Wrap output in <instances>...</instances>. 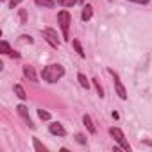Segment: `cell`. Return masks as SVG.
<instances>
[{
	"label": "cell",
	"mask_w": 152,
	"mask_h": 152,
	"mask_svg": "<svg viewBox=\"0 0 152 152\" xmlns=\"http://www.w3.org/2000/svg\"><path fill=\"white\" fill-rule=\"evenodd\" d=\"M127 2H134V4H148V0H127Z\"/></svg>",
	"instance_id": "23"
},
{
	"label": "cell",
	"mask_w": 152,
	"mask_h": 152,
	"mask_svg": "<svg viewBox=\"0 0 152 152\" xmlns=\"http://www.w3.org/2000/svg\"><path fill=\"white\" fill-rule=\"evenodd\" d=\"M72 43H73V48H75V52H77L81 57H86V54H84V50H83V47H81V41H79V39H73Z\"/></svg>",
	"instance_id": "14"
},
{
	"label": "cell",
	"mask_w": 152,
	"mask_h": 152,
	"mask_svg": "<svg viewBox=\"0 0 152 152\" xmlns=\"http://www.w3.org/2000/svg\"><path fill=\"white\" fill-rule=\"evenodd\" d=\"M15 93H16V97H18V99H22V100H25V99H27V93H25V90H23V86H22V84H16V86H15Z\"/></svg>",
	"instance_id": "11"
},
{
	"label": "cell",
	"mask_w": 152,
	"mask_h": 152,
	"mask_svg": "<svg viewBox=\"0 0 152 152\" xmlns=\"http://www.w3.org/2000/svg\"><path fill=\"white\" fill-rule=\"evenodd\" d=\"M34 2H36V6H43V7H48V9H52L56 6L54 0H34Z\"/></svg>",
	"instance_id": "13"
},
{
	"label": "cell",
	"mask_w": 152,
	"mask_h": 152,
	"mask_svg": "<svg viewBox=\"0 0 152 152\" xmlns=\"http://www.w3.org/2000/svg\"><path fill=\"white\" fill-rule=\"evenodd\" d=\"M20 2H23V0H11V2H9V9H15Z\"/></svg>",
	"instance_id": "21"
},
{
	"label": "cell",
	"mask_w": 152,
	"mask_h": 152,
	"mask_svg": "<svg viewBox=\"0 0 152 152\" xmlns=\"http://www.w3.org/2000/svg\"><path fill=\"white\" fill-rule=\"evenodd\" d=\"M57 22H59L61 31H63V38H64V41H68V39H70V32H68V29H70V23H72V16H70V13H68V11H59V15H57Z\"/></svg>",
	"instance_id": "2"
},
{
	"label": "cell",
	"mask_w": 152,
	"mask_h": 152,
	"mask_svg": "<svg viewBox=\"0 0 152 152\" xmlns=\"http://www.w3.org/2000/svg\"><path fill=\"white\" fill-rule=\"evenodd\" d=\"M23 73H25V77L29 79V81H38V75H36V72H34V66H29V64H25L23 66Z\"/></svg>",
	"instance_id": "8"
},
{
	"label": "cell",
	"mask_w": 152,
	"mask_h": 152,
	"mask_svg": "<svg viewBox=\"0 0 152 152\" xmlns=\"http://www.w3.org/2000/svg\"><path fill=\"white\" fill-rule=\"evenodd\" d=\"M91 15H93V7H91V6L83 7V15H81V18H83L84 22H88V20L91 18Z\"/></svg>",
	"instance_id": "10"
},
{
	"label": "cell",
	"mask_w": 152,
	"mask_h": 152,
	"mask_svg": "<svg viewBox=\"0 0 152 152\" xmlns=\"http://www.w3.org/2000/svg\"><path fill=\"white\" fill-rule=\"evenodd\" d=\"M77 79H79V84H81L83 88L90 90V81L86 79V75H84V73H77Z\"/></svg>",
	"instance_id": "12"
},
{
	"label": "cell",
	"mask_w": 152,
	"mask_h": 152,
	"mask_svg": "<svg viewBox=\"0 0 152 152\" xmlns=\"http://www.w3.org/2000/svg\"><path fill=\"white\" fill-rule=\"evenodd\" d=\"M43 38L54 47V48H57L59 47V39H57V32L54 31V29H45L43 31Z\"/></svg>",
	"instance_id": "5"
},
{
	"label": "cell",
	"mask_w": 152,
	"mask_h": 152,
	"mask_svg": "<svg viewBox=\"0 0 152 152\" xmlns=\"http://www.w3.org/2000/svg\"><path fill=\"white\" fill-rule=\"evenodd\" d=\"M38 116L41 120H50V113L48 111H43V109H38Z\"/></svg>",
	"instance_id": "19"
},
{
	"label": "cell",
	"mask_w": 152,
	"mask_h": 152,
	"mask_svg": "<svg viewBox=\"0 0 152 152\" xmlns=\"http://www.w3.org/2000/svg\"><path fill=\"white\" fill-rule=\"evenodd\" d=\"M77 0H57V4L61 6V7H72Z\"/></svg>",
	"instance_id": "16"
},
{
	"label": "cell",
	"mask_w": 152,
	"mask_h": 152,
	"mask_svg": "<svg viewBox=\"0 0 152 152\" xmlns=\"http://www.w3.org/2000/svg\"><path fill=\"white\" fill-rule=\"evenodd\" d=\"M111 116H113V118H115V120H118V116H120V115H118V113H116V111H113V113H111Z\"/></svg>",
	"instance_id": "24"
},
{
	"label": "cell",
	"mask_w": 152,
	"mask_h": 152,
	"mask_svg": "<svg viewBox=\"0 0 152 152\" xmlns=\"http://www.w3.org/2000/svg\"><path fill=\"white\" fill-rule=\"evenodd\" d=\"M41 75H43V79L47 83H57L64 75V66H61V64H48V66L43 68Z\"/></svg>",
	"instance_id": "1"
},
{
	"label": "cell",
	"mask_w": 152,
	"mask_h": 152,
	"mask_svg": "<svg viewBox=\"0 0 152 152\" xmlns=\"http://www.w3.org/2000/svg\"><path fill=\"white\" fill-rule=\"evenodd\" d=\"M109 134L116 140V143H118L124 150H131V145H129V141L125 140V134L122 132V129H118V127H111V129H109Z\"/></svg>",
	"instance_id": "3"
},
{
	"label": "cell",
	"mask_w": 152,
	"mask_h": 152,
	"mask_svg": "<svg viewBox=\"0 0 152 152\" xmlns=\"http://www.w3.org/2000/svg\"><path fill=\"white\" fill-rule=\"evenodd\" d=\"M48 131H50L54 136H66V131H64V127H63L61 124H50Z\"/></svg>",
	"instance_id": "7"
},
{
	"label": "cell",
	"mask_w": 152,
	"mask_h": 152,
	"mask_svg": "<svg viewBox=\"0 0 152 152\" xmlns=\"http://www.w3.org/2000/svg\"><path fill=\"white\" fill-rule=\"evenodd\" d=\"M93 86L97 88V93H99V97L102 99V97H104V90H102V86H100V83H99L97 79H93Z\"/></svg>",
	"instance_id": "18"
},
{
	"label": "cell",
	"mask_w": 152,
	"mask_h": 152,
	"mask_svg": "<svg viewBox=\"0 0 152 152\" xmlns=\"http://www.w3.org/2000/svg\"><path fill=\"white\" fill-rule=\"evenodd\" d=\"M75 140H77V143H81V145H84V143H86L84 134H77V136H75Z\"/></svg>",
	"instance_id": "20"
},
{
	"label": "cell",
	"mask_w": 152,
	"mask_h": 152,
	"mask_svg": "<svg viewBox=\"0 0 152 152\" xmlns=\"http://www.w3.org/2000/svg\"><path fill=\"white\" fill-rule=\"evenodd\" d=\"M143 143L148 145V147H152V140H143Z\"/></svg>",
	"instance_id": "25"
},
{
	"label": "cell",
	"mask_w": 152,
	"mask_h": 152,
	"mask_svg": "<svg viewBox=\"0 0 152 152\" xmlns=\"http://www.w3.org/2000/svg\"><path fill=\"white\" fill-rule=\"evenodd\" d=\"M0 48H2V54H11V52H13L7 41H2V43H0Z\"/></svg>",
	"instance_id": "17"
},
{
	"label": "cell",
	"mask_w": 152,
	"mask_h": 152,
	"mask_svg": "<svg viewBox=\"0 0 152 152\" xmlns=\"http://www.w3.org/2000/svg\"><path fill=\"white\" fill-rule=\"evenodd\" d=\"M20 20H22V23H27V15L23 9H20Z\"/></svg>",
	"instance_id": "22"
},
{
	"label": "cell",
	"mask_w": 152,
	"mask_h": 152,
	"mask_svg": "<svg viewBox=\"0 0 152 152\" xmlns=\"http://www.w3.org/2000/svg\"><path fill=\"white\" fill-rule=\"evenodd\" d=\"M16 111H18V115H20V116L25 120V124H27V125L32 129V127H34V124H32V120H31V116H29V109H27L23 104H20V106L16 107Z\"/></svg>",
	"instance_id": "6"
},
{
	"label": "cell",
	"mask_w": 152,
	"mask_h": 152,
	"mask_svg": "<svg viewBox=\"0 0 152 152\" xmlns=\"http://www.w3.org/2000/svg\"><path fill=\"white\" fill-rule=\"evenodd\" d=\"M32 143H34V148H36V150H39V152H47V147H45L38 138H32Z\"/></svg>",
	"instance_id": "15"
},
{
	"label": "cell",
	"mask_w": 152,
	"mask_h": 152,
	"mask_svg": "<svg viewBox=\"0 0 152 152\" xmlns=\"http://www.w3.org/2000/svg\"><path fill=\"white\" fill-rule=\"evenodd\" d=\"M109 73L113 75V81H115V90H116L118 97H120L122 100H125V99H127V91H125V88H124V84H122V81H120V77H118V73H115L113 70H109Z\"/></svg>",
	"instance_id": "4"
},
{
	"label": "cell",
	"mask_w": 152,
	"mask_h": 152,
	"mask_svg": "<svg viewBox=\"0 0 152 152\" xmlns=\"http://www.w3.org/2000/svg\"><path fill=\"white\" fill-rule=\"evenodd\" d=\"M83 122H84V125H86V129H88V132H90V134H97V127L93 125V122H91V118H90L88 115H84V116H83Z\"/></svg>",
	"instance_id": "9"
},
{
	"label": "cell",
	"mask_w": 152,
	"mask_h": 152,
	"mask_svg": "<svg viewBox=\"0 0 152 152\" xmlns=\"http://www.w3.org/2000/svg\"><path fill=\"white\" fill-rule=\"evenodd\" d=\"M81 2H84V0H81Z\"/></svg>",
	"instance_id": "26"
}]
</instances>
